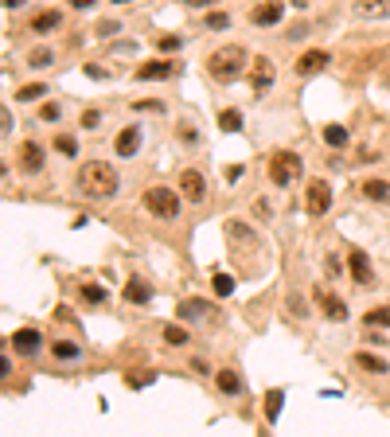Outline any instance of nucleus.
Listing matches in <instances>:
<instances>
[{
	"label": "nucleus",
	"mask_w": 390,
	"mask_h": 437,
	"mask_svg": "<svg viewBox=\"0 0 390 437\" xmlns=\"http://www.w3.org/2000/svg\"><path fill=\"white\" fill-rule=\"evenodd\" d=\"M117 188H122V180L106 160H86L78 168V192L90 199H110V195H117Z\"/></svg>",
	"instance_id": "obj_1"
},
{
	"label": "nucleus",
	"mask_w": 390,
	"mask_h": 437,
	"mask_svg": "<svg viewBox=\"0 0 390 437\" xmlns=\"http://www.w3.org/2000/svg\"><path fill=\"white\" fill-rule=\"evenodd\" d=\"M246 47H238V43H231V47H219L215 55L207 59V74L215 78V82H234V78H242L246 74Z\"/></svg>",
	"instance_id": "obj_2"
},
{
	"label": "nucleus",
	"mask_w": 390,
	"mask_h": 437,
	"mask_svg": "<svg viewBox=\"0 0 390 437\" xmlns=\"http://www.w3.org/2000/svg\"><path fill=\"white\" fill-rule=\"evenodd\" d=\"M301 157L297 153H289V148H277L273 157H269V180L277 183V188H289V183H297V176H301Z\"/></svg>",
	"instance_id": "obj_3"
},
{
	"label": "nucleus",
	"mask_w": 390,
	"mask_h": 437,
	"mask_svg": "<svg viewBox=\"0 0 390 437\" xmlns=\"http://www.w3.org/2000/svg\"><path fill=\"white\" fill-rule=\"evenodd\" d=\"M141 203H145L148 215H157V218H176L180 215V195L172 192V188H148Z\"/></svg>",
	"instance_id": "obj_4"
},
{
	"label": "nucleus",
	"mask_w": 390,
	"mask_h": 437,
	"mask_svg": "<svg viewBox=\"0 0 390 437\" xmlns=\"http://www.w3.org/2000/svg\"><path fill=\"white\" fill-rule=\"evenodd\" d=\"M328 207H332V188L324 180H308V188H305V211H308V215H328Z\"/></svg>",
	"instance_id": "obj_5"
},
{
	"label": "nucleus",
	"mask_w": 390,
	"mask_h": 437,
	"mask_svg": "<svg viewBox=\"0 0 390 437\" xmlns=\"http://www.w3.org/2000/svg\"><path fill=\"white\" fill-rule=\"evenodd\" d=\"M180 195L187 199V203H203V195H207V180H203V172L183 168L180 172Z\"/></svg>",
	"instance_id": "obj_6"
},
{
	"label": "nucleus",
	"mask_w": 390,
	"mask_h": 437,
	"mask_svg": "<svg viewBox=\"0 0 390 437\" xmlns=\"http://www.w3.org/2000/svg\"><path fill=\"white\" fill-rule=\"evenodd\" d=\"M347 269H352L355 285H363V289L375 285V269H371V258H367L363 250H352V254H347Z\"/></svg>",
	"instance_id": "obj_7"
},
{
	"label": "nucleus",
	"mask_w": 390,
	"mask_h": 437,
	"mask_svg": "<svg viewBox=\"0 0 390 437\" xmlns=\"http://www.w3.org/2000/svg\"><path fill=\"white\" fill-rule=\"evenodd\" d=\"M281 16H285V4H281V0H266V4L250 8V24L254 27H273V24H281Z\"/></svg>",
	"instance_id": "obj_8"
},
{
	"label": "nucleus",
	"mask_w": 390,
	"mask_h": 437,
	"mask_svg": "<svg viewBox=\"0 0 390 437\" xmlns=\"http://www.w3.org/2000/svg\"><path fill=\"white\" fill-rule=\"evenodd\" d=\"M8 344L16 348V355H39V348H43V336H39L36 328H16Z\"/></svg>",
	"instance_id": "obj_9"
},
{
	"label": "nucleus",
	"mask_w": 390,
	"mask_h": 437,
	"mask_svg": "<svg viewBox=\"0 0 390 437\" xmlns=\"http://www.w3.org/2000/svg\"><path fill=\"white\" fill-rule=\"evenodd\" d=\"M328 63H332V55H328V51L312 47V51H305V55L297 59V74H301V78H312V74H320L324 67H328Z\"/></svg>",
	"instance_id": "obj_10"
},
{
	"label": "nucleus",
	"mask_w": 390,
	"mask_h": 437,
	"mask_svg": "<svg viewBox=\"0 0 390 437\" xmlns=\"http://www.w3.org/2000/svg\"><path fill=\"white\" fill-rule=\"evenodd\" d=\"M273 78H277V71H273V63L262 55V59H254V74H250V90L254 94H266V90H273Z\"/></svg>",
	"instance_id": "obj_11"
},
{
	"label": "nucleus",
	"mask_w": 390,
	"mask_h": 437,
	"mask_svg": "<svg viewBox=\"0 0 390 437\" xmlns=\"http://www.w3.org/2000/svg\"><path fill=\"white\" fill-rule=\"evenodd\" d=\"M312 297H317V309H320L324 316H328V320H336V324H340V320H347V304H343L340 297H336V293H328V289H317Z\"/></svg>",
	"instance_id": "obj_12"
},
{
	"label": "nucleus",
	"mask_w": 390,
	"mask_h": 437,
	"mask_svg": "<svg viewBox=\"0 0 390 437\" xmlns=\"http://www.w3.org/2000/svg\"><path fill=\"white\" fill-rule=\"evenodd\" d=\"M137 148H141V125H125L117 133V141H113V153L129 160V157H137Z\"/></svg>",
	"instance_id": "obj_13"
},
{
	"label": "nucleus",
	"mask_w": 390,
	"mask_h": 437,
	"mask_svg": "<svg viewBox=\"0 0 390 437\" xmlns=\"http://www.w3.org/2000/svg\"><path fill=\"white\" fill-rule=\"evenodd\" d=\"M172 74H176L172 59H152L145 67H137V82H157V78H172Z\"/></svg>",
	"instance_id": "obj_14"
},
{
	"label": "nucleus",
	"mask_w": 390,
	"mask_h": 437,
	"mask_svg": "<svg viewBox=\"0 0 390 437\" xmlns=\"http://www.w3.org/2000/svg\"><path fill=\"white\" fill-rule=\"evenodd\" d=\"M352 16H359V20H387L390 16V0H355Z\"/></svg>",
	"instance_id": "obj_15"
},
{
	"label": "nucleus",
	"mask_w": 390,
	"mask_h": 437,
	"mask_svg": "<svg viewBox=\"0 0 390 437\" xmlns=\"http://www.w3.org/2000/svg\"><path fill=\"white\" fill-rule=\"evenodd\" d=\"M20 168H24L27 176H39V172H43V148H39L36 141H24V145H20Z\"/></svg>",
	"instance_id": "obj_16"
},
{
	"label": "nucleus",
	"mask_w": 390,
	"mask_h": 437,
	"mask_svg": "<svg viewBox=\"0 0 390 437\" xmlns=\"http://www.w3.org/2000/svg\"><path fill=\"white\" fill-rule=\"evenodd\" d=\"M215 383H219V390L227 399H238V394H242V375H238L234 367H219V371H215Z\"/></svg>",
	"instance_id": "obj_17"
},
{
	"label": "nucleus",
	"mask_w": 390,
	"mask_h": 437,
	"mask_svg": "<svg viewBox=\"0 0 390 437\" xmlns=\"http://www.w3.org/2000/svg\"><path fill=\"white\" fill-rule=\"evenodd\" d=\"M125 301H129V304H148V301H152V285L141 281V278H129V281H125Z\"/></svg>",
	"instance_id": "obj_18"
},
{
	"label": "nucleus",
	"mask_w": 390,
	"mask_h": 437,
	"mask_svg": "<svg viewBox=\"0 0 390 437\" xmlns=\"http://www.w3.org/2000/svg\"><path fill=\"white\" fill-rule=\"evenodd\" d=\"M59 24H62V12L59 8H47V12H39L36 20H32V32H36V36H47V32H55Z\"/></svg>",
	"instance_id": "obj_19"
},
{
	"label": "nucleus",
	"mask_w": 390,
	"mask_h": 437,
	"mask_svg": "<svg viewBox=\"0 0 390 437\" xmlns=\"http://www.w3.org/2000/svg\"><path fill=\"white\" fill-rule=\"evenodd\" d=\"M359 192H363L367 199L382 203V199H390V183L387 180H363V183H359Z\"/></svg>",
	"instance_id": "obj_20"
},
{
	"label": "nucleus",
	"mask_w": 390,
	"mask_h": 437,
	"mask_svg": "<svg viewBox=\"0 0 390 437\" xmlns=\"http://www.w3.org/2000/svg\"><path fill=\"white\" fill-rule=\"evenodd\" d=\"M355 367H363V371H371V375H387L390 371L378 355H367V352H355Z\"/></svg>",
	"instance_id": "obj_21"
},
{
	"label": "nucleus",
	"mask_w": 390,
	"mask_h": 437,
	"mask_svg": "<svg viewBox=\"0 0 390 437\" xmlns=\"http://www.w3.org/2000/svg\"><path fill=\"white\" fill-rule=\"evenodd\" d=\"M207 309H211L207 301H183L176 313H180V320H203V316H207Z\"/></svg>",
	"instance_id": "obj_22"
},
{
	"label": "nucleus",
	"mask_w": 390,
	"mask_h": 437,
	"mask_svg": "<svg viewBox=\"0 0 390 437\" xmlns=\"http://www.w3.org/2000/svg\"><path fill=\"white\" fill-rule=\"evenodd\" d=\"M347 129L343 125H324V145H332V148H347Z\"/></svg>",
	"instance_id": "obj_23"
},
{
	"label": "nucleus",
	"mask_w": 390,
	"mask_h": 437,
	"mask_svg": "<svg viewBox=\"0 0 390 437\" xmlns=\"http://www.w3.org/2000/svg\"><path fill=\"white\" fill-rule=\"evenodd\" d=\"M78 297H82L86 304H106V301H110V293L102 289V285H94V281H86L82 289H78Z\"/></svg>",
	"instance_id": "obj_24"
},
{
	"label": "nucleus",
	"mask_w": 390,
	"mask_h": 437,
	"mask_svg": "<svg viewBox=\"0 0 390 437\" xmlns=\"http://www.w3.org/2000/svg\"><path fill=\"white\" fill-rule=\"evenodd\" d=\"M51 355H55V359H62V363H71V359H78V344H71V340H55L51 344Z\"/></svg>",
	"instance_id": "obj_25"
},
{
	"label": "nucleus",
	"mask_w": 390,
	"mask_h": 437,
	"mask_svg": "<svg viewBox=\"0 0 390 437\" xmlns=\"http://www.w3.org/2000/svg\"><path fill=\"white\" fill-rule=\"evenodd\" d=\"M281 402H285V390H281V387H273V390L266 394V422H277Z\"/></svg>",
	"instance_id": "obj_26"
},
{
	"label": "nucleus",
	"mask_w": 390,
	"mask_h": 437,
	"mask_svg": "<svg viewBox=\"0 0 390 437\" xmlns=\"http://www.w3.org/2000/svg\"><path fill=\"white\" fill-rule=\"evenodd\" d=\"M367 328H390V304H378V309H371V313L363 316Z\"/></svg>",
	"instance_id": "obj_27"
},
{
	"label": "nucleus",
	"mask_w": 390,
	"mask_h": 437,
	"mask_svg": "<svg viewBox=\"0 0 390 437\" xmlns=\"http://www.w3.org/2000/svg\"><path fill=\"white\" fill-rule=\"evenodd\" d=\"M219 129L222 133H238V129H242V113H238V109H222L219 113Z\"/></svg>",
	"instance_id": "obj_28"
},
{
	"label": "nucleus",
	"mask_w": 390,
	"mask_h": 437,
	"mask_svg": "<svg viewBox=\"0 0 390 437\" xmlns=\"http://www.w3.org/2000/svg\"><path fill=\"white\" fill-rule=\"evenodd\" d=\"M187 340H192V336H187V328H180V324L164 328V344H168V348H183Z\"/></svg>",
	"instance_id": "obj_29"
},
{
	"label": "nucleus",
	"mask_w": 390,
	"mask_h": 437,
	"mask_svg": "<svg viewBox=\"0 0 390 437\" xmlns=\"http://www.w3.org/2000/svg\"><path fill=\"white\" fill-rule=\"evenodd\" d=\"M227 234H231V243L238 238V243H250V246H257V234L250 231V227H242V223H227Z\"/></svg>",
	"instance_id": "obj_30"
},
{
	"label": "nucleus",
	"mask_w": 390,
	"mask_h": 437,
	"mask_svg": "<svg viewBox=\"0 0 390 437\" xmlns=\"http://www.w3.org/2000/svg\"><path fill=\"white\" fill-rule=\"evenodd\" d=\"M43 94H47V86L43 82H27V86L16 90V102H36V98H43Z\"/></svg>",
	"instance_id": "obj_31"
},
{
	"label": "nucleus",
	"mask_w": 390,
	"mask_h": 437,
	"mask_svg": "<svg viewBox=\"0 0 390 437\" xmlns=\"http://www.w3.org/2000/svg\"><path fill=\"white\" fill-rule=\"evenodd\" d=\"M55 63V55H51L47 47H36L32 55H27V67H36V71H43V67H51Z\"/></svg>",
	"instance_id": "obj_32"
},
{
	"label": "nucleus",
	"mask_w": 390,
	"mask_h": 437,
	"mask_svg": "<svg viewBox=\"0 0 390 437\" xmlns=\"http://www.w3.org/2000/svg\"><path fill=\"white\" fill-rule=\"evenodd\" d=\"M211 285H215V297H231V293H234V278H231V273H215Z\"/></svg>",
	"instance_id": "obj_33"
},
{
	"label": "nucleus",
	"mask_w": 390,
	"mask_h": 437,
	"mask_svg": "<svg viewBox=\"0 0 390 437\" xmlns=\"http://www.w3.org/2000/svg\"><path fill=\"white\" fill-rule=\"evenodd\" d=\"M203 27H207V32H227V27H231V16L227 12H211L207 20H203Z\"/></svg>",
	"instance_id": "obj_34"
},
{
	"label": "nucleus",
	"mask_w": 390,
	"mask_h": 437,
	"mask_svg": "<svg viewBox=\"0 0 390 437\" xmlns=\"http://www.w3.org/2000/svg\"><path fill=\"white\" fill-rule=\"evenodd\" d=\"M55 153H62V157H74V153H78V141H74V137H55Z\"/></svg>",
	"instance_id": "obj_35"
},
{
	"label": "nucleus",
	"mask_w": 390,
	"mask_h": 437,
	"mask_svg": "<svg viewBox=\"0 0 390 437\" xmlns=\"http://www.w3.org/2000/svg\"><path fill=\"white\" fill-rule=\"evenodd\" d=\"M117 32H122V24H117V20H102V24L94 27L98 39H110V36H117Z\"/></svg>",
	"instance_id": "obj_36"
},
{
	"label": "nucleus",
	"mask_w": 390,
	"mask_h": 437,
	"mask_svg": "<svg viewBox=\"0 0 390 437\" xmlns=\"http://www.w3.org/2000/svg\"><path fill=\"white\" fill-rule=\"evenodd\" d=\"M157 47L164 51V55H172V51H180V36H160Z\"/></svg>",
	"instance_id": "obj_37"
},
{
	"label": "nucleus",
	"mask_w": 390,
	"mask_h": 437,
	"mask_svg": "<svg viewBox=\"0 0 390 437\" xmlns=\"http://www.w3.org/2000/svg\"><path fill=\"white\" fill-rule=\"evenodd\" d=\"M98 125H102V113H98V109H86L82 113V129H98Z\"/></svg>",
	"instance_id": "obj_38"
},
{
	"label": "nucleus",
	"mask_w": 390,
	"mask_h": 437,
	"mask_svg": "<svg viewBox=\"0 0 390 437\" xmlns=\"http://www.w3.org/2000/svg\"><path fill=\"white\" fill-rule=\"evenodd\" d=\"M133 109H137V113H157L160 102H133Z\"/></svg>",
	"instance_id": "obj_39"
},
{
	"label": "nucleus",
	"mask_w": 390,
	"mask_h": 437,
	"mask_svg": "<svg viewBox=\"0 0 390 437\" xmlns=\"http://www.w3.org/2000/svg\"><path fill=\"white\" fill-rule=\"evenodd\" d=\"M59 117V106H43L39 109V122H55Z\"/></svg>",
	"instance_id": "obj_40"
},
{
	"label": "nucleus",
	"mask_w": 390,
	"mask_h": 437,
	"mask_svg": "<svg viewBox=\"0 0 390 437\" xmlns=\"http://www.w3.org/2000/svg\"><path fill=\"white\" fill-rule=\"evenodd\" d=\"M94 4H98V0H71L74 12H86V8H94Z\"/></svg>",
	"instance_id": "obj_41"
},
{
	"label": "nucleus",
	"mask_w": 390,
	"mask_h": 437,
	"mask_svg": "<svg viewBox=\"0 0 390 437\" xmlns=\"http://www.w3.org/2000/svg\"><path fill=\"white\" fill-rule=\"evenodd\" d=\"M192 371H199V375H207L211 367H207V359H192Z\"/></svg>",
	"instance_id": "obj_42"
},
{
	"label": "nucleus",
	"mask_w": 390,
	"mask_h": 437,
	"mask_svg": "<svg viewBox=\"0 0 390 437\" xmlns=\"http://www.w3.org/2000/svg\"><path fill=\"white\" fill-rule=\"evenodd\" d=\"M308 36V27H292L289 32V43H297V39H305Z\"/></svg>",
	"instance_id": "obj_43"
},
{
	"label": "nucleus",
	"mask_w": 390,
	"mask_h": 437,
	"mask_svg": "<svg viewBox=\"0 0 390 437\" xmlns=\"http://www.w3.org/2000/svg\"><path fill=\"white\" fill-rule=\"evenodd\" d=\"M86 74H90V78H106V71H102L98 63H90V67H86Z\"/></svg>",
	"instance_id": "obj_44"
},
{
	"label": "nucleus",
	"mask_w": 390,
	"mask_h": 437,
	"mask_svg": "<svg viewBox=\"0 0 390 437\" xmlns=\"http://www.w3.org/2000/svg\"><path fill=\"white\" fill-rule=\"evenodd\" d=\"M27 0H4V8H24Z\"/></svg>",
	"instance_id": "obj_45"
},
{
	"label": "nucleus",
	"mask_w": 390,
	"mask_h": 437,
	"mask_svg": "<svg viewBox=\"0 0 390 437\" xmlns=\"http://www.w3.org/2000/svg\"><path fill=\"white\" fill-rule=\"evenodd\" d=\"M183 4H192V8H199V4H215V0H183Z\"/></svg>",
	"instance_id": "obj_46"
},
{
	"label": "nucleus",
	"mask_w": 390,
	"mask_h": 437,
	"mask_svg": "<svg viewBox=\"0 0 390 437\" xmlns=\"http://www.w3.org/2000/svg\"><path fill=\"white\" fill-rule=\"evenodd\" d=\"M113 4H129V0H113Z\"/></svg>",
	"instance_id": "obj_47"
}]
</instances>
